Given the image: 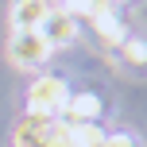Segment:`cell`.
<instances>
[{
	"mask_svg": "<svg viewBox=\"0 0 147 147\" xmlns=\"http://www.w3.org/2000/svg\"><path fill=\"white\" fill-rule=\"evenodd\" d=\"M66 97H70V85L58 78V74H39V78L27 85V116H51V120H58Z\"/></svg>",
	"mask_w": 147,
	"mask_h": 147,
	"instance_id": "1",
	"label": "cell"
},
{
	"mask_svg": "<svg viewBox=\"0 0 147 147\" xmlns=\"http://www.w3.org/2000/svg\"><path fill=\"white\" fill-rule=\"evenodd\" d=\"M16 147H66V124L51 116H27L16 128Z\"/></svg>",
	"mask_w": 147,
	"mask_h": 147,
	"instance_id": "2",
	"label": "cell"
},
{
	"mask_svg": "<svg viewBox=\"0 0 147 147\" xmlns=\"http://www.w3.org/2000/svg\"><path fill=\"white\" fill-rule=\"evenodd\" d=\"M8 58L20 70H43L51 58V47L43 43L39 31H12V43H8Z\"/></svg>",
	"mask_w": 147,
	"mask_h": 147,
	"instance_id": "3",
	"label": "cell"
},
{
	"mask_svg": "<svg viewBox=\"0 0 147 147\" xmlns=\"http://www.w3.org/2000/svg\"><path fill=\"white\" fill-rule=\"evenodd\" d=\"M78 31H81V23L74 20L70 12H62V8H51L47 20L39 23V35H43V43L51 47V51H62V47L78 43Z\"/></svg>",
	"mask_w": 147,
	"mask_h": 147,
	"instance_id": "4",
	"label": "cell"
},
{
	"mask_svg": "<svg viewBox=\"0 0 147 147\" xmlns=\"http://www.w3.org/2000/svg\"><path fill=\"white\" fill-rule=\"evenodd\" d=\"M89 27H93L97 43H101V47H109V51H116V47L128 39L124 20H120V16H116V8H109V4H101L93 16H89Z\"/></svg>",
	"mask_w": 147,
	"mask_h": 147,
	"instance_id": "5",
	"label": "cell"
},
{
	"mask_svg": "<svg viewBox=\"0 0 147 147\" xmlns=\"http://www.w3.org/2000/svg\"><path fill=\"white\" fill-rule=\"evenodd\" d=\"M97 116H101V97H93V93H70L66 105H62V112H58V120L66 128H74V124H97Z\"/></svg>",
	"mask_w": 147,
	"mask_h": 147,
	"instance_id": "6",
	"label": "cell"
},
{
	"mask_svg": "<svg viewBox=\"0 0 147 147\" xmlns=\"http://www.w3.org/2000/svg\"><path fill=\"white\" fill-rule=\"evenodd\" d=\"M51 4L47 0H16L12 4V31H39Z\"/></svg>",
	"mask_w": 147,
	"mask_h": 147,
	"instance_id": "7",
	"label": "cell"
},
{
	"mask_svg": "<svg viewBox=\"0 0 147 147\" xmlns=\"http://www.w3.org/2000/svg\"><path fill=\"white\" fill-rule=\"evenodd\" d=\"M116 54H120V62H124L128 70H147V39L128 35L124 43L116 47Z\"/></svg>",
	"mask_w": 147,
	"mask_h": 147,
	"instance_id": "8",
	"label": "cell"
},
{
	"mask_svg": "<svg viewBox=\"0 0 147 147\" xmlns=\"http://www.w3.org/2000/svg\"><path fill=\"white\" fill-rule=\"evenodd\" d=\"M105 136L97 124H74L66 128V147H105Z\"/></svg>",
	"mask_w": 147,
	"mask_h": 147,
	"instance_id": "9",
	"label": "cell"
},
{
	"mask_svg": "<svg viewBox=\"0 0 147 147\" xmlns=\"http://www.w3.org/2000/svg\"><path fill=\"white\" fill-rule=\"evenodd\" d=\"M101 4H109V8H116V4H124V0H101Z\"/></svg>",
	"mask_w": 147,
	"mask_h": 147,
	"instance_id": "10",
	"label": "cell"
}]
</instances>
